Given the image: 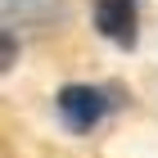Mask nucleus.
I'll return each instance as SVG.
<instances>
[{
	"instance_id": "f257e3e1",
	"label": "nucleus",
	"mask_w": 158,
	"mask_h": 158,
	"mask_svg": "<svg viewBox=\"0 0 158 158\" xmlns=\"http://www.w3.org/2000/svg\"><path fill=\"white\" fill-rule=\"evenodd\" d=\"M113 104H118V99H113V90H104V86H86V81H73V86H63L59 95H54V109H59L63 127H68V131H77V135L95 131Z\"/></svg>"
},
{
	"instance_id": "f03ea898",
	"label": "nucleus",
	"mask_w": 158,
	"mask_h": 158,
	"mask_svg": "<svg viewBox=\"0 0 158 158\" xmlns=\"http://www.w3.org/2000/svg\"><path fill=\"white\" fill-rule=\"evenodd\" d=\"M90 14H95V32L113 45L131 50L140 41V5L135 0H90Z\"/></svg>"
}]
</instances>
